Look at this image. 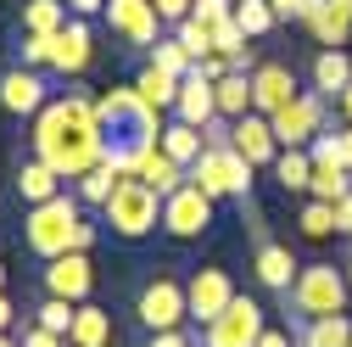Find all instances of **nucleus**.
<instances>
[{"mask_svg":"<svg viewBox=\"0 0 352 347\" xmlns=\"http://www.w3.org/2000/svg\"><path fill=\"white\" fill-rule=\"evenodd\" d=\"M34 157L51 162L62 180H84L101 157H107V129L96 118V96L67 90L56 101H45V112L34 118Z\"/></svg>","mask_w":352,"mask_h":347,"instance_id":"nucleus-1","label":"nucleus"},{"mask_svg":"<svg viewBox=\"0 0 352 347\" xmlns=\"http://www.w3.org/2000/svg\"><path fill=\"white\" fill-rule=\"evenodd\" d=\"M252 174H257V168H252L230 140H207V151L185 168V180L201 185L212 202L230 196V202H241V213H257V202H252Z\"/></svg>","mask_w":352,"mask_h":347,"instance_id":"nucleus-2","label":"nucleus"},{"mask_svg":"<svg viewBox=\"0 0 352 347\" xmlns=\"http://www.w3.org/2000/svg\"><path fill=\"white\" fill-rule=\"evenodd\" d=\"M78 224H84V202L62 191V196H51V202L28 207V219H23V246L39 257V264H51V257H62V252L78 246Z\"/></svg>","mask_w":352,"mask_h":347,"instance_id":"nucleus-3","label":"nucleus"},{"mask_svg":"<svg viewBox=\"0 0 352 347\" xmlns=\"http://www.w3.org/2000/svg\"><path fill=\"white\" fill-rule=\"evenodd\" d=\"M346 302H352L346 269H336V264H302L296 286L285 291V314H291V325H302V319L346 314Z\"/></svg>","mask_w":352,"mask_h":347,"instance_id":"nucleus-4","label":"nucleus"},{"mask_svg":"<svg viewBox=\"0 0 352 347\" xmlns=\"http://www.w3.org/2000/svg\"><path fill=\"white\" fill-rule=\"evenodd\" d=\"M101 224H107L118 241H146V235L162 224V196H157L146 180L123 174L118 191H112V196H107V207H101Z\"/></svg>","mask_w":352,"mask_h":347,"instance_id":"nucleus-5","label":"nucleus"},{"mask_svg":"<svg viewBox=\"0 0 352 347\" xmlns=\"http://www.w3.org/2000/svg\"><path fill=\"white\" fill-rule=\"evenodd\" d=\"M135 319L146 325V336L157 330H185L190 325V291L179 275H151L135 297Z\"/></svg>","mask_w":352,"mask_h":347,"instance_id":"nucleus-6","label":"nucleus"},{"mask_svg":"<svg viewBox=\"0 0 352 347\" xmlns=\"http://www.w3.org/2000/svg\"><path fill=\"white\" fill-rule=\"evenodd\" d=\"M324 118H330V101H324L319 90H302V96L285 101L269 123H274V140H280V146H314L324 129H330Z\"/></svg>","mask_w":352,"mask_h":347,"instance_id":"nucleus-7","label":"nucleus"},{"mask_svg":"<svg viewBox=\"0 0 352 347\" xmlns=\"http://www.w3.org/2000/svg\"><path fill=\"white\" fill-rule=\"evenodd\" d=\"M263 330H269L263 325V308L252 297H235L212 325H201V347H257Z\"/></svg>","mask_w":352,"mask_h":347,"instance_id":"nucleus-8","label":"nucleus"},{"mask_svg":"<svg viewBox=\"0 0 352 347\" xmlns=\"http://www.w3.org/2000/svg\"><path fill=\"white\" fill-rule=\"evenodd\" d=\"M207 224H212V196L201 191V185H179L168 202H162V230L173 235V241H196V235H207Z\"/></svg>","mask_w":352,"mask_h":347,"instance_id":"nucleus-9","label":"nucleus"},{"mask_svg":"<svg viewBox=\"0 0 352 347\" xmlns=\"http://www.w3.org/2000/svg\"><path fill=\"white\" fill-rule=\"evenodd\" d=\"M39 286H45V297L90 302V291H96V264H90V252H62V257H51V264L39 269Z\"/></svg>","mask_w":352,"mask_h":347,"instance_id":"nucleus-10","label":"nucleus"},{"mask_svg":"<svg viewBox=\"0 0 352 347\" xmlns=\"http://www.w3.org/2000/svg\"><path fill=\"white\" fill-rule=\"evenodd\" d=\"M107 23H112V34L123 39V45H135V51H151L157 45V28H162V17H157V6L151 0H107V12H101Z\"/></svg>","mask_w":352,"mask_h":347,"instance_id":"nucleus-11","label":"nucleus"},{"mask_svg":"<svg viewBox=\"0 0 352 347\" xmlns=\"http://www.w3.org/2000/svg\"><path fill=\"white\" fill-rule=\"evenodd\" d=\"M185 291H190V325L201 330V325H212L218 314L230 308V302L241 297L235 291V280L224 275V269H196L190 280H185Z\"/></svg>","mask_w":352,"mask_h":347,"instance_id":"nucleus-12","label":"nucleus"},{"mask_svg":"<svg viewBox=\"0 0 352 347\" xmlns=\"http://www.w3.org/2000/svg\"><path fill=\"white\" fill-rule=\"evenodd\" d=\"M45 78H39V67H6L0 73V112L12 118H39L45 112Z\"/></svg>","mask_w":352,"mask_h":347,"instance_id":"nucleus-13","label":"nucleus"},{"mask_svg":"<svg viewBox=\"0 0 352 347\" xmlns=\"http://www.w3.org/2000/svg\"><path fill=\"white\" fill-rule=\"evenodd\" d=\"M302 90H296V73L285 67V62H257L252 67V112H263V118H274L285 101H296Z\"/></svg>","mask_w":352,"mask_h":347,"instance_id":"nucleus-14","label":"nucleus"},{"mask_svg":"<svg viewBox=\"0 0 352 347\" xmlns=\"http://www.w3.org/2000/svg\"><path fill=\"white\" fill-rule=\"evenodd\" d=\"M230 146H235L252 168H274V157H280L274 123L263 118V112H246V118H235V123H230Z\"/></svg>","mask_w":352,"mask_h":347,"instance_id":"nucleus-15","label":"nucleus"},{"mask_svg":"<svg viewBox=\"0 0 352 347\" xmlns=\"http://www.w3.org/2000/svg\"><path fill=\"white\" fill-rule=\"evenodd\" d=\"M96 45H90V17H67V28L56 34V51H51V73L62 78H78L84 67H90Z\"/></svg>","mask_w":352,"mask_h":347,"instance_id":"nucleus-16","label":"nucleus"},{"mask_svg":"<svg viewBox=\"0 0 352 347\" xmlns=\"http://www.w3.org/2000/svg\"><path fill=\"white\" fill-rule=\"evenodd\" d=\"M173 118H185V123H196V129H212V123H218V96H212V78H207L201 67L185 73L179 101H173Z\"/></svg>","mask_w":352,"mask_h":347,"instance_id":"nucleus-17","label":"nucleus"},{"mask_svg":"<svg viewBox=\"0 0 352 347\" xmlns=\"http://www.w3.org/2000/svg\"><path fill=\"white\" fill-rule=\"evenodd\" d=\"M252 264H257V280L263 286H269V291H291L296 286V275H302V264H296V257H291V246H280V241H269V235H257V257H252Z\"/></svg>","mask_w":352,"mask_h":347,"instance_id":"nucleus-18","label":"nucleus"},{"mask_svg":"<svg viewBox=\"0 0 352 347\" xmlns=\"http://www.w3.org/2000/svg\"><path fill=\"white\" fill-rule=\"evenodd\" d=\"M274 180H280L285 196H307V185H314V151H307V146H280Z\"/></svg>","mask_w":352,"mask_h":347,"instance_id":"nucleus-19","label":"nucleus"},{"mask_svg":"<svg viewBox=\"0 0 352 347\" xmlns=\"http://www.w3.org/2000/svg\"><path fill=\"white\" fill-rule=\"evenodd\" d=\"M179 168H190L201 151H207V129H196V123H185V118H173V123H162V140H157Z\"/></svg>","mask_w":352,"mask_h":347,"instance_id":"nucleus-20","label":"nucleus"},{"mask_svg":"<svg viewBox=\"0 0 352 347\" xmlns=\"http://www.w3.org/2000/svg\"><path fill=\"white\" fill-rule=\"evenodd\" d=\"M17 196H23L28 207H39V202H51V196H62V174H56L51 162H39V157H28V162L17 168Z\"/></svg>","mask_w":352,"mask_h":347,"instance_id":"nucleus-21","label":"nucleus"},{"mask_svg":"<svg viewBox=\"0 0 352 347\" xmlns=\"http://www.w3.org/2000/svg\"><path fill=\"white\" fill-rule=\"evenodd\" d=\"M346 84H352V56H346L341 45H336V51H319V56H314V90L336 107V96L346 90Z\"/></svg>","mask_w":352,"mask_h":347,"instance_id":"nucleus-22","label":"nucleus"},{"mask_svg":"<svg viewBox=\"0 0 352 347\" xmlns=\"http://www.w3.org/2000/svg\"><path fill=\"white\" fill-rule=\"evenodd\" d=\"M296 347H352V314H324V319H302Z\"/></svg>","mask_w":352,"mask_h":347,"instance_id":"nucleus-23","label":"nucleus"},{"mask_svg":"<svg viewBox=\"0 0 352 347\" xmlns=\"http://www.w3.org/2000/svg\"><path fill=\"white\" fill-rule=\"evenodd\" d=\"M67 347H112V314L96 302H78V319L67 330Z\"/></svg>","mask_w":352,"mask_h":347,"instance_id":"nucleus-24","label":"nucleus"},{"mask_svg":"<svg viewBox=\"0 0 352 347\" xmlns=\"http://www.w3.org/2000/svg\"><path fill=\"white\" fill-rule=\"evenodd\" d=\"M212 96H218V118L235 123L252 112V73H224V78H212Z\"/></svg>","mask_w":352,"mask_h":347,"instance_id":"nucleus-25","label":"nucleus"},{"mask_svg":"<svg viewBox=\"0 0 352 347\" xmlns=\"http://www.w3.org/2000/svg\"><path fill=\"white\" fill-rule=\"evenodd\" d=\"M135 180H146V185H151V191H157V196L168 202L173 191L185 185V168L173 162V157H168L162 146H151V151H146V162H140V174H135Z\"/></svg>","mask_w":352,"mask_h":347,"instance_id":"nucleus-26","label":"nucleus"},{"mask_svg":"<svg viewBox=\"0 0 352 347\" xmlns=\"http://www.w3.org/2000/svg\"><path fill=\"white\" fill-rule=\"evenodd\" d=\"M179 84H185V78H173V73H162V67H151V62H146V67H140V78H135V90L146 96V107H151V112H173V101H179Z\"/></svg>","mask_w":352,"mask_h":347,"instance_id":"nucleus-27","label":"nucleus"},{"mask_svg":"<svg viewBox=\"0 0 352 347\" xmlns=\"http://www.w3.org/2000/svg\"><path fill=\"white\" fill-rule=\"evenodd\" d=\"M118 180H123V168H118L112 157H101V162H96V168L78 180V191H73V196H78L84 207H107V196L118 191Z\"/></svg>","mask_w":352,"mask_h":347,"instance_id":"nucleus-28","label":"nucleus"},{"mask_svg":"<svg viewBox=\"0 0 352 347\" xmlns=\"http://www.w3.org/2000/svg\"><path fill=\"white\" fill-rule=\"evenodd\" d=\"M67 17V0H23V34H62Z\"/></svg>","mask_w":352,"mask_h":347,"instance_id":"nucleus-29","label":"nucleus"},{"mask_svg":"<svg viewBox=\"0 0 352 347\" xmlns=\"http://www.w3.org/2000/svg\"><path fill=\"white\" fill-rule=\"evenodd\" d=\"M346 191H352V168H341V162H314V185H307V196L341 202Z\"/></svg>","mask_w":352,"mask_h":347,"instance_id":"nucleus-30","label":"nucleus"},{"mask_svg":"<svg viewBox=\"0 0 352 347\" xmlns=\"http://www.w3.org/2000/svg\"><path fill=\"white\" fill-rule=\"evenodd\" d=\"M296 224H302V235H307V241H324V235H336V202L307 196V202H302V213H296Z\"/></svg>","mask_w":352,"mask_h":347,"instance_id":"nucleus-31","label":"nucleus"},{"mask_svg":"<svg viewBox=\"0 0 352 347\" xmlns=\"http://www.w3.org/2000/svg\"><path fill=\"white\" fill-rule=\"evenodd\" d=\"M274 23H280V17H274L269 0H235V28H241L246 39H263Z\"/></svg>","mask_w":352,"mask_h":347,"instance_id":"nucleus-32","label":"nucleus"},{"mask_svg":"<svg viewBox=\"0 0 352 347\" xmlns=\"http://www.w3.org/2000/svg\"><path fill=\"white\" fill-rule=\"evenodd\" d=\"M146 62H151V67H162V73H173V78H185V73L196 67V62H190V51H185L173 34H168V39H157V45L146 51Z\"/></svg>","mask_w":352,"mask_h":347,"instance_id":"nucleus-33","label":"nucleus"},{"mask_svg":"<svg viewBox=\"0 0 352 347\" xmlns=\"http://www.w3.org/2000/svg\"><path fill=\"white\" fill-rule=\"evenodd\" d=\"M73 319H78V302H67V297H45V302L34 308V325H45V330H56V336H67Z\"/></svg>","mask_w":352,"mask_h":347,"instance_id":"nucleus-34","label":"nucleus"},{"mask_svg":"<svg viewBox=\"0 0 352 347\" xmlns=\"http://www.w3.org/2000/svg\"><path fill=\"white\" fill-rule=\"evenodd\" d=\"M56 51V34H23L17 28V67H51Z\"/></svg>","mask_w":352,"mask_h":347,"instance_id":"nucleus-35","label":"nucleus"},{"mask_svg":"<svg viewBox=\"0 0 352 347\" xmlns=\"http://www.w3.org/2000/svg\"><path fill=\"white\" fill-rule=\"evenodd\" d=\"M173 39L190 51V62H201V56H212V28H201L196 17H185V23H173Z\"/></svg>","mask_w":352,"mask_h":347,"instance_id":"nucleus-36","label":"nucleus"},{"mask_svg":"<svg viewBox=\"0 0 352 347\" xmlns=\"http://www.w3.org/2000/svg\"><path fill=\"white\" fill-rule=\"evenodd\" d=\"M190 17L201 23V28H224V23H235V0H196V6H190Z\"/></svg>","mask_w":352,"mask_h":347,"instance_id":"nucleus-37","label":"nucleus"},{"mask_svg":"<svg viewBox=\"0 0 352 347\" xmlns=\"http://www.w3.org/2000/svg\"><path fill=\"white\" fill-rule=\"evenodd\" d=\"M151 6H157V17H162V23H185L196 0H151Z\"/></svg>","mask_w":352,"mask_h":347,"instance_id":"nucleus-38","label":"nucleus"},{"mask_svg":"<svg viewBox=\"0 0 352 347\" xmlns=\"http://www.w3.org/2000/svg\"><path fill=\"white\" fill-rule=\"evenodd\" d=\"M146 347H201L190 330H157V336H146Z\"/></svg>","mask_w":352,"mask_h":347,"instance_id":"nucleus-39","label":"nucleus"},{"mask_svg":"<svg viewBox=\"0 0 352 347\" xmlns=\"http://www.w3.org/2000/svg\"><path fill=\"white\" fill-rule=\"evenodd\" d=\"M67 336H56V330H45V325H28L23 330V347H62Z\"/></svg>","mask_w":352,"mask_h":347,"instance_id":"nucleus-40","label":"nucleus"},{"mask_svg":"<svg viewBox=\"0 0 352 347\" xmlns=\"http://www.w3.org/2000/svg\"><path fill=\"white\" fill-rule=\"evenodd\" d=\"M336 235H352V191L336 202Z\"/></svg>","mask_w":352,"mask_h":347,"instance_id":"nucleus-41","label":"nucleus"},{"mask_svg":"<svg viewBox=\"0 0 352 347\" xmlns=\"http://www.w3.org/2000/svg\"><path fill=\"white\" fill-rule=\"evenodd\" d=\"M67 12L73 17H96V12H107V0H67Z\"/></svg>","mask_w":352,"mask_h":347,"instance_id":"nucleus-42","label":"nucleus"},{"mask_svg":"<svg viewBox=\"0 0 352 347\" xmlns=\"http://www.w3.org/2000/svg\"><path fill=\"white\" fill-rule=\"evenodd\" d=\"M269 6H274L280 23H285V17H302V0H269Z\"/></svg>","mask_w":352,"mask_h":347,"instance_id":"nucleus-43","label":"nucleus"},{"mask_svg":"<svg viewBox=\"0 0 352 347\" xmlns=\"http://www.w3.org/2000/svg\"><path fill=\"white\" fill-rule=\"evenodd\" d=\"M12 319H17V308H12V297L0 291V330H12Z\"/></svg>","mask_w":352,"mask_h":347,"instance_id":"nucleus-44","label":"nucleus"},{"mask_svg":"<svg viewBox=\"0 0 352 347\" xmlns=\"http://www.w3.org/2000/svg\"><path fill=\"white\" fill-rule=\"evenodd\" d=\"M336 112H341V123H352V84H346L341 96H336Z\"/></svg>","mask_w":352,"mask_h":347,"instance_id":"nucleus-45","label":"nucleus"},{"mask_svg":"<svg viewBox=\"0 0 352 347\" xmlns=\"http://www.w3.org/2000/svg\"><path fill=\"white\" fill-rule=\"evenodd\" d=\"M257 347H291V336H285V330H263V341H257Z\"/></svg>","mask_w":352,"mask_h":347,"instance_id":"nucleus-46","label":"nucleus"},{"mask_svg":"<svg viewBox=\"0 0 352 347\" xmlns=\"http://www.w3.org/2000/svg\"><path fill=\"white\" fill-rule=\"evenodd\" d=\"M0 347H23V341H12V336H6V330H0Z\"/></svg>","mask_w":352,"mask_h":347,"instance_id":"nucleus-47","label":"nucleus"},{"mask_svg":"<svg viewBox=\"0 0 352 347\" xmlns=\"http://www.w3.org/2000/svg\"><path fill=\"white\" fill-rule=\"evenodd\" d=\"M341 269H346V286H352V264H341Z\"/></svg>","mask_w":352,"mask_h":347,"instance_id":"nucleus-48","label":"nucleus"},{"mask_svg":"<svg viewBox=\"0 0 352 347\" xmlns=\"http://www.w3.org/2000/svg\"><path fill=\"white\" fill-rule=\"evenodd\" d=\"M0 291H6V269H0Z\"/></svg>","mask_w":352,"mask_h":347,"instance_id":"nucleus-49","label":"nucleus"}]
</instances>
